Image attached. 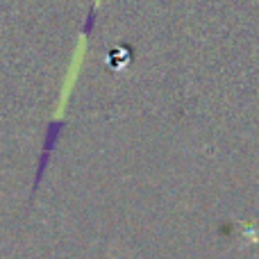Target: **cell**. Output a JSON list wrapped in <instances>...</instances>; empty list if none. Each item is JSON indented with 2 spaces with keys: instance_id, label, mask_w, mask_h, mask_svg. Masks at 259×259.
<instances>
[{
  "instance_id": "obj_1",
  "label": "cell",
  "mask_w": 259,
  "mask_h": 259,
  "mask_svg": "<svg viewBox=\"0 0 259 259\" xmlns=\"http://www.w3.org/2000/svg\"><path fill=\"white\" fill-rule=\"evenodd\" d=\"M66 127H68L66 121H50L48 125H46V132H44V148H41L39 161H36V168H34V180H32V191H30L32 196H30V198H34L36 189H39L41 180H44L46 170H48V166H50V159H53L55 148H57L59 139H62V134H64V130H66Z\"/></svg>"
},
{
  "instance_id": "obj_2",
  "label": "cell",
  "mask_w": 259,
  "mask_h": 259,
  "mask_svg": "<svg viewBox=\"0 0 259 259\" xmlns=\"http://www.w3.org/2000/svg\"><path fill=\"white\" fill-rule=\"evenodd\" d=\"M96 21H98V14H96V5H91L89 12H87V16H84V25H82V32H84V34H91V32H94V27H96Z\"/></svg>"
}]
</instances>
